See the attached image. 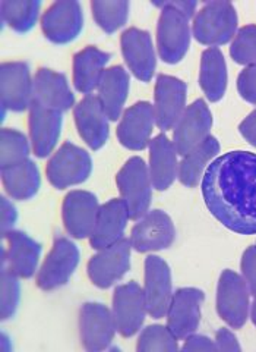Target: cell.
<instances>
[{
  "label": "cell",
  "instance_id": "obj_33",
  "mask_svg": "<svg viewBox=\"0 0 256 352\" xmlns=\"http://www.w3.org/2000/svg\"><path fill=\"white\" fill-rule=\"evenodd\" d=\"M91 9L97 25L107 34L124 27L129 16V2L125 0H94Z\"/></svg>",
  "mask_w": 256,
  "mask_h": 352
},
{
  "label": "cell",
  "instance_id": "obj_11",
  "mask_svg": "<svg viewBox=\"0 0 256 352\" xmlns=\"http://www.w3.org/2000/svg\"><path fill=\"white\" fill-rule=\"evenodd\" d=\"M113 311L100 302H85L80 311V333L86 351L97 352L107 349L116 335Z\"/></svg>",
  "mask_w": 256,
  "mask_h": 352
},
{
  "label": "cell",
  "instance_id": "obj_14",
  "mask_svg": "<svg viewBox=\"0 0 256 352\" xmlns=\"http://www.w3.org/2000/svg\"><path fill=\"white\" fill-rule=\"evenodd\" d=\"M213 126V115L202 98H198L191 106H187L185 113L174 126L173 144L179 156H186L189 151L198 147L209 137Z\"/></svg>",
  "mask_w": 256,
  "mask_h": 352
},
{
  "label": "cell",
  "instance_id": "obj_21",
  "mask_svg": "<svg viewBox=\"0 0 256 352\" xmlns=\"http://www.w3.org/2000/svg\"><path fill=\"white\" fill-rule=\"evenodd\" d=\"M73 118L78 134L91 150L102 148L110 134L108 116L100 103L98 97L88 94L73 109Z\"/></svg>",
  "mask_w": 256,
  "mask_h": 352
},
{
  "label": "cell",
  "instance_id": "obj_27",
  "mask_svg": "<svg viewBox=\"0 0 256 352\" xmlns=\"http://www.w3.org/2000/svg\"><path fill=\"white\" fill-rule=\"evenodd\" d=\"M111 54L95 46H88L73 56V84L80 93L91 94L102 81Z\"/></svg>",
  "mask_w": 256,
  "mask_h": 352
},
{
  "label": "cell",
  "instance_id": "obj_31",
  "mask_svg": "<svg viewBox=\"0 0 256 352\" xmlns=\"http://www.w3.org/2000/svg\"><path fill=\"white\" fill-rule=\"evenodd\" d=\"M2 181L10 197L19 201H25L38 192L41 176L37 164L28 159L16 166L2 169Z\"/></svg>",
  "mask_w": 256,
  "mask_h": 352
},
{
  "label": "cell",
  "instance_id": "obj_37",
  "mask_svg": "<svg viewBox=\"0 0 256 352\" xmlns=\"http://www.w3.org/2000/svg\"><path fill=\"white\" fill-rule=\"evenodd\" d=\"M230 54L239 65L251 66L256 63V25H246L236 32Z\"/></svg>",
  "mask_w": 256,
  "mask_h": 352
},
{
  "label": "cell",
  "instance_id": "obj_43",
  "mask_svg": "<svg viewBox=\"0 0 256 352\" xmlns=\"http://www.w3.org/2000/svg\"><path fill=\"white\" fill-rule=\"evenodd\" d=\"M239 131L242 137L246 140L251 146L256 147V110L251 115H248V118H244L243 122L239 125Z\"/></svg>",
  "mask_w": 256,
  "mask_h": 352
},
{
  "label": "cell",
  "instance_id": "obj_15",
  "mask_svg": "<svg viewBox=\"0 0 256 352\" xmlns=\"http://www.w3.org/2000/svg\"><path fill=\"white\" fill-rule=\"evenodd\" d=\"M205 294L198 288H181L173 294L167 310V327L177 339H186L195 333L201 323V307Z\"/></svg>",
  "mask_w": 256,
  "mask_h": 352
},
{
  "label": "cell",
  "instance_id": "obj_8",
  "mask_svg": "<svg viewBox=\"0 0 256 352\" xmlns=\"http://www.w3.org/2000/svg\"><path fill=\"white\" fill-rule=\"evenodd\" d=\"M187 87L170 75H159L154 88V116L155 125L163 132L170 131L179 122L186 110Z\"/></svg>",
  "mask_w": 256,
  "mask_h": 352
},
{
  "label": "cell",
  "instance_id": "obj_41",
  "mask_svg": "<svg viewBox=\"0 0 256 352\" xmlns=\"http://www.w3.org/2000/svg\"><path fill=\"white\" fill-rule=\"evenodd\" d=\"M183 351H217V345L214 340L204 335L192 333L185 339V345L182 346Z\"/></svg>",
  "mask_w": 256,
  "mask_h": 352
},
{
  "label": "cell",
  "instance_id": "obj_4",
  "mask_svg": "<svg viewBox=\"0 0 256 352\" xmlns=\"http://www.w3.org/2000/svg\"><path fill=\"white\" fill-rule=\"evenodd\" d=\"M121 200L128 204L132 220H139L150 212L152 182L147 163L141 157H130L116 176Z\"/></svg>",
  "mask_w": 256,
  "mask_h": 352
},
{
  "label": "cell",
  "instance_id": "obj_6",
  "mask_svg": "<svg viewBox=\"0 0 256 352\" xmlns=\"http://www.w3.org/2000/svg\"><path fill=\"white\" fill-rule=\"evenodd\" d=\"M251 291L246 282L233 270L221 273L217 286V311L230 327L240 329L249 317Z\"/></svg>",
  "mask_w": 256,
  "mask_h": 352
},
{
  "label": "cell",
  "instance_id": "obj_2",
  "mask_svg": "<svg viewBox=\"0 0 256 352\" xmlns=\"http://www.w3.org/2000/svg\"><path fill=\"white\" fill-rule=\"evenodd\" d=\"M161 9L157 25L159 53L165 63H179L191 46L189 18L174 2H154Z\"/></svg>",
  "mask_w": 256,
  "mask_h": 352
},
{
  "label": "cell",
  "instance_id": "obj_40",
  "mask_svg": "<svg viewBox=\"0 0 256 352\" xmlns=\"http://www.w3.org/2000/svg\"><path fill=\"white\" fill-rule=\"evenodd\" d=\"M214 342L217 345V351H242L236 335L227 327H221L217 330Z\"/></svg>",
  "mask_w": 256,
  "mask_h": 352
},
{
  "label": "cell",
  "instance_id": "obj_10",
  "mask_svg": "<svg viewBox=\"0 0 256 352\" xmlns=\"http://www.w3.org/2000/svg\"><path fill=\"white\" fill-rule=\"evenodd\" d=\"M113 311L117 332L130 338L139 332L148 314L146 294L137 282L120 285L113 294Z\"/></svg>",
  "mask_w": 256,
  "mask_h": 352
},
{
  "label": "cell",
  "instance_id": "obj_44",
  "mask_svg": "<svg viewBox=\"0 0 256 352\" xmlns=\"http://www.w3.org/2000/svg\"><path fill=\"white\" fill-rule=\"evenodd\" d=\"M251 317H252V322L256 326V295H255V300L252 304V310H251Z\"/></svg>",
  "mask_w": 256,
  "mask_h": 352
},
{
  "label": "cell",
  "instance_id": "obj_38",
  "mask_svg": "<svg viewBox=\"0 0 256 352\" xmlns=\"http://www.w3.org/2000/svg\"><path fill=\"white\" fill-rule=\"evenodd\" d=\"M237 91L244 100L256 104V63L244 66L237 76Z\"/></svg>",
  "mask_w": 256,
  "mask_h": 352
},
{
  "label": "cell",
  "instance_id": "obj_25",
  "mask_svg": "<svg viewBox=\"0 0 256 352\" xmlns=\"http://www.w3.org/2000/svg\"><path fill=\"white\" fill-rule=\"evenodd\" d=\"M43 107L58 112H66L75 104V96L68 78L62 72L40 68L34 76V98Z\"/></svg>",
  "mask_w": 256,
  "mask_h": 352
},
{
  "label": "cell",
  "instance_id": "obj_34",
  "mask_svg": "<svg viewBox=\"0 0 256 352\" xmlns=\"http://www.w3.org/2000/svg\"><path fill=\"white\" fill-rule=\"evenodd\" d=\"M2 169L16 166L19 163L28 160L30 156V142L21 131L12 128L2 129Z\"/></svg>",
  "mask_w": 256,
  "mask_h": 352
},
{
  "label": "cell",
  "instance_id": "obj_9",
  "mask_svg": "<svg viewBox=\"0 0 256 352\" xmlns=\"http://www.w3.org/2000/svg\"><path fill=\"white\" fill-rule=\"evenodd\" d=\"M130 239L121 238L110 247L98 250L88 261V276L102 289L110 288L130 269Z\"/></svg>",
  "mask_w": 256,
  "mask_h": 352
},
{
  "label": "cell",
  "instance_id": "obj_23",
  "mask_svg": "<svg viewBox=\"0 0 256 352\" xmlns=\"http://www.w3.org/2000/svg\"><path fill=\"white\" fill-rule=\"evenodd\" d=\"M2 235L3 239L8 242V247L2 248V258L8 263L10 270L16 273L19 278H31L36 273L40 261V242L32 239L25 232L14 229Z\"/></svg>",
  "mask_w": 256,
  "mask_h": 352
},
{
  "label": "cell",
  "instance_id": "obj_17",
  "mask_svg": "<svg viewBox=\"0 0 256 352\" xmlns=\"http://www.w3.org/2000/svg\"><path fill=\"white\" fill-rule=\"evenodd\" d=\"M148 314L155 318H163L169 310L173 298L172 272L159 256H148L146 258V283H143Z\"/></svg>",
  "mask_w": 256,
  "mask_h": 352
},
{
  "label": "cell",
  "instance_id": "obj_22",
  "mask_svg": "<svg viewBox=\"0 0 256 352\" xmlns=\"http://www.w3.org/2000/svg\"><path fill=\"white\" fill-rule=\"evenodd\" d=\"M155 116L154 107L148 102H138L130 106L121 115L117 125V138L120 144L141 151L150 146V138L154 131Z\"/></svg>",
  "mask_w": 256,
  "mask_h": 352
},
{
  "label": "cell",
  "instance_id": "obj_16",
  "mask_svg": "<svg viewBox=\"0 0 256 352\" xmlns=\"http://www.w3.org/2000/svg\"><path fill=\"white\" fill-rule=\"evenodd\" d=\"M100 207L98 198L90 191L75 190L66 194L62 206L66 232L76 239L91 236Z\"/></svg>",
  "mask_w": 256,
  "mask_h": 352
},
{
  "label": "cell",
  "instance_id": "obj_7",
  "mask_svg": "<svg viewBox=\"0 0 256 352\" xmlns=\"http://www.w3.org/2000/svg\"><path fill=\"white\" fill-rule=\"evenodd\" d=\"M81 252L75 242L65 236H56L46 261L37 274V285L43 291H53L66 285L80 264Z\"/></svg>",
  "mask_w": 256,
  "mask_h": 352
},
{
  "label": "cell",
  "instance_id": "obj_18",
  "mask_svg": "<svg viewBox=\"0 0 256 352\" xmlns=\"http://www.w3.org/2000/svg\"><path fill=\"white\" fill-rule=\"evenodd\" d=\"M120 46L132 74L139 81H151L157 68V59L150 32L135 27L128 28L120 37Z\"/></svg>",
  "mask_w": 256,
  "mask_h": 352
},
{
  "label": "cell",
  "instance_id": "obj_5",
  "mask_svg": "<svg viewBox=\"0 0 256 352\" xmlns=\"http://www.w3.org/2000/svg\"><path fill=\"white\" fill-rule=\"evenodd\" d=\"M93 172V159L86 150L66 141L47 163V179L58 190L85 182Z\"/></svg>",
  "mask_w": 256,
  "mask_h": 352
},
{
  "label": "cell",
  "instance_id": "obj_12",
  "mask_svg": "<svg viewBox=\"0 0 256 352\" xmlns=\"http://www.w3.org/2000/svg\"><path fill=\"white\" fill-rule=\"evenodd\" d=\"M176 229L172 217L163 210H151L143 214L132 228L130 244L138 252L161 251L172 247Z\"/></svg>",
  "mask_w": 256,
  "mask_h": 352
},
{
  "label": "cell",
  "instance_id": "obj_28",
  "mask_svg": "<svg viewBox=\"0 0 256 352\" xmlns=\"http://www.w3.org/2000/svg\"><path fill=\"white\" fill-rule=\"evenodd\" d=\"M129 74L124 66L107 68L97 87V97L110 120H117L124 112L129 94Z\"/></svg>",
  "mask_w": 256,
  "mask_h": 352
},
{
  "label": "cell",
  "instance_id": "obj_32",
  "mask_svg": "<svg viewBox=\"0 0 256 352\" xmlns=\"http://www.w3.org/2000/svg\"><path fill=\"white\" fill-rule=\"evenodd\" d=\"M40 9L41 2L37 0H5L0 3V15H2L3 25L24 34L34 28Z\"/></svg>",
  "mask_w": 256,
  "mask_h": 352
},
{
  "label": "cell",
  "instance_id": "obj_1",
  "mask_svg": "<svg viewBox=\"0 0 256 352\" xmlns=\"http://www.w3.org/2000/svg\"><path fill=\"white\" fill-rule=\"evenodd\" d=\"M209 213L240 235H256V153L229 151L216 157L201 182Z\"/></svg>",
  "mask_w": 256,
  "mask_h": 352
},
{
  "label": "cell",
  "instance_id": "obj_19",
  "mask_svg": "<svg viewBox=\"0 0 256 352\" xmlns=\"http://www.w3.org/2000/svg\"><path fill=\"white\" fill-rule=\"evenodd\" d=\"M28 112V128L32 150H34L37 157L44 159L50 156L60 138L63 113L58 112V110L43 107L34 100H32Z\"/></svg>",
  "mask_w": 256,
  "mask_h": 352
},
{
  "label": "cell",
  "instance_id": "obj_26",
  "mask_svg": "<svg viewBox=\"0 0 256 352\" xmlns=\"http://www.w3.org/2000/svg\"><path fill=\"white\" fill-rule=\"evenodd\" d=\"M176 147L165 134L157 135L150 141V176L155 190H169L179 172Z\"/></svg>",
  "mask_w": 256,
  "mask_h": 352
},
{
  "label": "cell",
  "instance_id": "obj_24",
  "mask_svg": "<svg viewBox=\"0 0 256 352\" xmlns=\"http://www.w3.org/2000/svg\"><path fill=\"white\" fill-rule=\"evenodd\" d=\"M129 219L128 204L121 198H113L100 207L95 226L90 236L91 247L98 251L124 238Z\"/></svg>",
  "mask_w": 256,
  "mask_h": 352
},
{
  "label": "cell",
  "instance_id": "obj_30",
  "mask_svg": "<svg viewBox=\"0 0 256 352\" xmlns=\"http://www.w3.org/2000/svg\"><path fill=\"white\" fill-rule=\"evenodd\" d=\"M218 153V140L209 135L198 147L183 156L179 162V172H177V178H179L182 185L187 186V188H195L199 181L204 178L207 168L217 157Z\"/></svg>",
  "mask_w": 256,
  "mask_h": 352
},
{
  "label": "cell",
  "instance_id": "obj_3",
  "mask_svg": "<svg viewBox=\"0 0 256 352\" xmlns=\"http://www.w3.org/2000/svg\"><path fill=\"white\" fill-rule=\"evenodd\" d=\"M239 18L235 6L226 0L208 2L194 18L195 38L209 47L224 46L236 36Z\"/></svg>",
  "mask_w": 256,
  "mask_h": 352
},
{
  "label": "cell",
  "instance_id": "obj_36",
  "mask_svg": "<svg viewBox=\"0 0 256 352\" xmlns=\"http://www.w3.org/2000/svg\"><path fill=\"white\" fill-rule=\"evenodd\" d=\"M172 330L167 326L151 324L142 330L137 349L138 351H177L179 344Z\"/></svg>",
  "mask_w": 256,
  "mask_h": 352
},
{
  "label": "cell",
  "instance_id": "obj_35",
  "mask_svg": "<svg viewBox=\"0 0 256 352\" xmlns=\"http://www.w3.org/2000/svg\"><path fill=\"white\" fill-rule=\"evenodd\" d=\"M0 300H2V318H12L18 310L21 301L19 276L10 270L8 263L2 258V273H0Z\"/></svg>",
  "mask_w": 256,
  "mask_h": 352
},
{
  "label": "cell",
  "instance_id": "obj_20",
  "mask_svg": "<svg viewBox=\"0 0 256 352\" xmlns=\"http://www.w3.org/2000/svg\"><path fill=\"white\" fill-rule=\"evenodd\" d=\"M2 106L12 112L30 109L34 98V81L25 62H6L2 65Z\"/></svg>",
  "mask_w": 256,
  "mask_h": 352
},
{
  "label": "cell",
  "instance_id": "obj_29",
  "mask_svg": "<svg viewBox=\"0 0 256 352\" xmlns=\"http://www.w3.org/2000/svg\"><path fill=\"white\" fill-rule=\"evenodd\" d=\"M199 85L209 102H220L227 90V65L224 54L218 47L202 52Z\"/></svg>",
  "mask_w": 256,
  "mask_h": 352
},
{
  "label": "cell",
  "instance_id": "obj_42",
  "mask_svg": "<svg viewBox=\"0 0 256 352\" xmlns=\"http://www.w3.org/2000/svg\"><path fill=\"white\" fill-rule=\"evenodd\" d=\"M0 217H2V234L14 229L18 220V210L6 197H2V216Z\"/></svg>",
  "mask_w": 256,
  "mask_h": 352
},
{
  "label": "cell",
  "instance_id": "obj_39",
  "mask_svg": "<svg viewBox=\"0 0 256 352\" xmlns=\"http://www.w3.org/2000/svg\"><path fill=\"white\" fill-rule=\"evenodd\" d=\"M242 278L246 282L251 295H256V245L249 247L243 252L240 261Z\"/></svg>",
  "mask_w": 256,
  "mask_h": 352
},
{
  "label": "cell",
  "instance_id": "obj_13",
  "mask_svg": "<svg viewBox=\"0 0 256 352\" xmlns=\"http://www.w3.org/2000/svg\"><path fill=\"white\" fill-rule=\"evenodd\" d=\"M41 28L54 44L73 41L84 28V12L81 3L75 0L54 2L47 8L41 18Z\"/></svg>",
  "mask_w": 256,
  "mask_h": 352
}]
</instances>
